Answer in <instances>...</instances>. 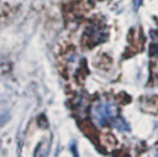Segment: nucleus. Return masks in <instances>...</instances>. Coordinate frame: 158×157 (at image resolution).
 Listing matches in <instances>:
<instances>
[{
    "instance_id": "obj_5",
    "label": "nucleus",
    "mask_w": 158,
    "mask_h": 157,
    "mask_svg": "<svg viewBox=\"0 0 158 157\" xmlns=\"http://www.w3.org/2000/svg\"><path fill=\"white\" fill-rule=\"evenodd\" d=\"M156 155H157V156H158V151H157V153H156Z\"/></svg>"
},
{
    "instance_id": "obj_3",
    "label": "nucleus",
    "mask_w": 158,
    "mask_h": 157,
    "mask_svg": "<svg viewBox=\"0 0 158 157\" xmlns=\"http://www.w3.org/2000/svg\"><path fill=\"white\" fill-rule=\"evenodd\" d=\"M149 53H151V56H157L158 54V43H152L151 45Z\"/></svg>"
},
{
    "instance_id": "obj_2",
    "label": "nucleus",
    "mask_w": 158,
    "mask_h": 157,
    "mask_svg": "<svg viewBox=\"0 0 158 157\" xmlns=\"http://www.w3.org/2000/svg\"><path fill=\"white\" fill-rule=\"evenodd\" d=\"M86 35L89 37L88 42H90V46H94V45H96L99 42H102L107 36L106 31L102 30L101 27H99L98 25H94V26L89 27L86 30Z\"/></svg>"
},
{
    "instance_id": "obj_1",
    "label": "nucleus",
    "mask_w": 158,
    "mask_h": 157,
    "mask_svg": "<svg viewBox=\"0 0 158 157\" xmlns=\"http://www.w3.org/2000/svg\"><path fill=\"white\" fill-rule=\"evenodd\" d=\"M117 116V110L116 106L110 103V101H105V103H99L96 104L93 109H91V117L93 121L98 125V126H104L112 122V120Z\"/></svg>"
},
{
    "instance_id": "obj_4",
    "label": "nucleus",
    "mask_w": 158,
    "mask_h": 157,
    "mask_svg": "<svg viewBox=\"0 0 158 157\" xmlns=\"http://www.w3.org/2000/svg\"><path fill=\"white\" fill-rule=\"evenodd\" d=\"M142 1H143V0H132V6H133V10H135V11H137V10L139 9Z\"/></svg>"
}]
</instances>
